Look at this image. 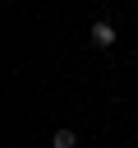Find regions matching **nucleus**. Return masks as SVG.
Here are the masks:
<instances>
[{
	"label": "nucleus",
	"mask_w": 138,
	"mask_h": 148,
	"mask_svg": "<svg viewBox=\"0 0 138 148\" xmlns=\"http://www.w3.org/2000/svg\"><path fill=\"white\" fill-rule=\"evenodd\" d=\"M87 37H92V46H97V51H106V46H115V28H110V23H106V18H97V23H92V32H87Z\"/></svg>",
	"instance_id": "1"
},
{
	"label": "nucleus",
	"mask_w": 138,
	"mask_h": 148,
	"mask_svg": "<svg viewBox=\"0 0 138 148\" xmlns=\"http://www.w3.org/2000/svg\"><path fill=\"white\" fill-rule=\"evenodd\" d=\"M74 143H78L74 130H55V134H51V148H74Z\"/></svg>",
	"instance_id": "2"
}]
</instances>
